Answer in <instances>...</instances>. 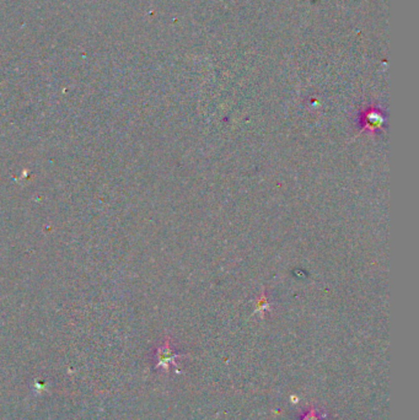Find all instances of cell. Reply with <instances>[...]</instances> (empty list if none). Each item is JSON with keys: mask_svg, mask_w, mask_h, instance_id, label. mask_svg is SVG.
<instances>
[{"mask_svg": "<svg viewBox=\"0 0 419 420\" xmlns=\"http://www.w3.org/2000/svg\"><path fill=\"white\" fill-rule=\"evenodd\" d=\"M177 358H178L177 354L173 353V351L170 349V346L165 345L160 351H159V366H164V368L168 370L171 364L175 365L176 359Z\"/></svg>", "mask_w": 419, "mask_h": 420, "instance_id": "cell-1", "label": "cell"}, {"mask_svg": "<svg viewBox=\"0 0 419 420\" xmlns=\"http://www.w3.org/2000/svg\"><path fill=\"white\" fill-rule=\"evenodd\" d=\"M383 119L382 117H381V115H378V113L376 112H370L368 113L367 118H365V128H367L368 130H374L378 129V128H381V124H382Z\"/></svg>", "mask_w": 419, "mask_h": 420, "instance_id": "cell-2", "label": "cell"}, {"mask_svg": "<svg viewBox=\"0 0 419 420\" xmlns=\"http://www.w3.org/2000/svg\"><path fill=\"white\" fill-rule=\"evenodd\" d=\"M304 420H322V419L320 418L319 416H317V413H316V411H315V409H310L309 413L305 416Z\"/></svg>", "mask_w": 419, "mask_h": 420, "instance_id": "cell-3", "label": "cell"}]
</instances>
